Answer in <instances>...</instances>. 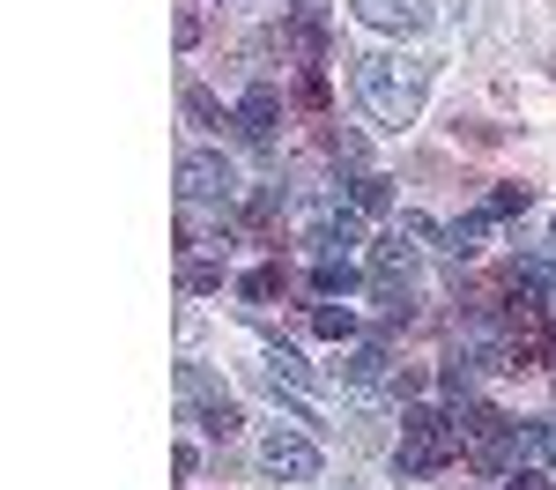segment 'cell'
<instances>
[{"label":"cell","instance_id":"1","mask_svg":"<svg viewBox=\"0 0 556 490\" xmlns=\"http://www.w3.org/2000/svg\"><path fill=\"white\" fill-rule=\"evenodd\" d=\"M430 97V60L416 52H364L356 60V104L379 120V127H416V112H424Z\"/></svg>","mask_w":556,"mask_h":490},{"label":"cell","instance_id":"2","mask_svg":"<svg viewBox=\"0 0 556 490\" xmlns=\"http://www.w3.org/2000/svg\"><path fill=\"white\" fill-rule=\"evenodd\" d=\"M453 453H460V431H453L445 409H408L401 416V445H393V468L401 476H438Z\"/></svg>","mask_w":556,"mask_h":490},{"label":"cell","instance_id":"3","mask_svg":"<svg viewBox=\"0 0 556 490\" xmlns=\"http://www.w3.org/2000/svg\"><path fill=\"white\" fill-rule=\"evenodd\" d=\"M178 193H186V209H230L238 201V164L215 156V149H186L178 156Z\"/></svg>","mask_w":556,"mask_h":490},{"label":"cell","instance_id":"4","mask_svg":"<svg viewBox=\"0 0 556 490\" xmlns=\"http://www.w3.org/2000/svg\"><path fill=\"white\" fill-rule=\"evenodd\" d=\"M260 468L282 476V483H312V476H319V445L298 439V431H275V439L260 445Z\"/></svg>","mask_w":556,"mask_h":490},{"label":"cell","instance_id":"5","mask_svg":"<svg viewBox=\"0 0 556 490\" xmlns=\"http://www.w3.org/2000/svg\"><path fill=\"white\" fill-rule=\"evenodd\" d=\"M275 120H282V89H275V83H253L245 97H238V120H230V127L245 134L253 149H267V141H275Z\"/></svg>","mask_w":556,"mask_h":490},{"label":"cell","instance_id":"6","mask_svg":"<svg viewBox=\"0 0 556 490\" xmlns=\"http://www.w3.org/2000/svg\"><path fill=\"white\" fill-rule=\"evenodd\" d=\"M371 30H393V38H408V30H424L430 23V0H349Z\"/></svg>","mask_w":556,"mask_h":490},{"label":"cell","instance_id":"7","mask_svg":"<svg viewBox=\"0 0 556 490\" xmlns=\"http://www.w3.org/2000/svg\"><path fill=\"white\" fill-rule=\"evenodd\" d=\"M416 275V246H401V230L371 246V282H408Z\"/></svg>","mask_w":556,"mask_h":490},{"label":"cell","instance_id":"8","mask_svg":"<svg viewBox=\"0 0 556 490\" xmlns=\"http://www.w3.org/2000/svg\"><path fill=\"white\" fill-rule=\"evenodd\" d=\"M379 379H386V350L379 342H356L342 356V387H379Z\"/></svg>","mask_w":556,"mask_h":490},{"label":"cell","instance_id":"9","mask_svg":"<svg viewBox=\"0 0 556 490\" xmlns=\"http://www.w3.org/2000/svg\"><path fill=\"white\" fill-rule=\"evenodd\" d=\"M282 290H290V275H282V261L253 267V275L238 282V298H245V305H267V298H282Z\"/></svg>","mask_w":556,"mask_h":490},{"label":"cell","instance_id":"10","mask_svg":"<svg viewBox=\"0 0 556 490\" xmlns=\"http://www.w3.org/2000/svg\"><path fill=\"white\" fill-rule=\"evenodd\" d=\"M267 379H275V387H319V372H312L298 350H267Z\"/></svg>","mask_w":556,"mask_h":490},{"label":"cell","instance_id":"11","mask_svg":"<svg viewBox=\"0 0 556 490\" xmlns=\"http://www.w3.org/2000/svg\"><path fill=\"white\" fill-rule=\"evenodd\" d=\"M238 424H245V416H238V401H230V394L201 401V431H208V439H238Z\"/></svg>","mask_w":556,"mask_h":490},{"label":"cell","instance_id":"12","mask_svg":"<svg viewBox=\"0 0 556 490\" xmlns=\"http://www.w3.org/2000/svg\"><path fill=\"white\" fill-rule=\"evenodd\" d=\"M482 238H490V216L475 209V216H460L453 230H445V253H460V261H468V253H482Z\"/></svg>","mask_w":556,"mask_h":490},{"label":"cell","instance_id":"13","mask_svg":"<svg viewBox=\"0 0 556 490\" xmlns=\"http://www.w3.org/2000/svg\"><path fill=\"white\" fill-rule=\"evenodd\" d=\"M527 209H534V186H497V193L482 201V216H490V223H505V216H527Z\"/></svg>","mask_w":556,"mask_h":490},{"label":"cell","instance_id":"14","mask_svg":"<svg viewBox=\"0 0 556 490\" xmlns=\"http://www.w3.org/2000/svg\"><path fill=\"white\" fill-rule=\"evenodd\" d=\"M386 201H393V193H386L379 172H364L356 186H349V209H356V216H386Z\"/></svg>","mask_w":556,"mask_h":490},{"label":"cell","instance_id":"15","mask_svg":"<svg viewBox=\"0 0 556 490\" xmlns=\"http://www.w3.org/2000/svg\"><path fill=\"white\" fill-rule=\"evenodd\" d=\"M312 282H319V298H349V290L364 282V267H349V261H319V275H312Z\"/></svg>","mask_w":556,"mask_h":490},{"label":"cell","instance_id":"16","mask_svg":"<svg viewBox=\"0 0 556 490\" xmlns=\"http://www.w3.org/2000/svg\"><path fill=\"white\" fill-rule=\"evenodd\" d=\"M312 335H327V342H349V335H356V312H349V305H319V312H312Z\"/></svg>","mask_w":556,"mask_h":490},{"label":"cell","instance_id":"17","mask_svg":"<svg viewBox=\"0 0 556 490\" xmlns=\"http://www.w3.org/2000/svg\"><path fill=\"white\" fill-rule=\"evenodd\" d=\"M186 120H193V127H230V120H223V104H215L201 83H186Z\"/></svg>","mask_w":556,"mask_h":490},{"label":"cell","instance_id":"18","mask_svg":"<svg viewBox=\"0 0 556 490\" xmlns=\"http://www.w3.org/2000/svg\"><path fill=\"white\" fill-rule=\"evenodd\" d=\"M178 282H186V298H208V290H223V267H215V261H186V267H178Z\"/></svg>","mask_w":556,"mask_h":490},{"label":"cell","instance_id":"19","mask_svg":"<svg viewBox=\"0 0 556 490\" xmlns=\"http://www.w3.org/2000/svg\"><path fill=\"white\" fill-rule=\"evenodd\" d=\"M327 97H334V83H327V75L312 67V75L298 83V104H304V112H327Z\"/></svg>","mask_w":556,"mask_h":490},{"label":"cell","instance_id":"20","mask_svg":"<svg viewBox=\"0 0 556 490\" xmlns=\"http://www.w3.org/2000/svg\"><path fill=\"white\" fill-rule=\"evenodd\" d=\"M505 490H549L542 468H505Z\"/></svg>","mask_w":556,"mask_h":490}]
</instances>
